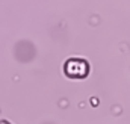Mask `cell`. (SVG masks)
Instances as JSON below:
<instances>
[{
  "label": "cell",
  "instance_id": "cell-2",
  "mask_svg": "<svg viewBox=\"0 0 130 124\" xmlns=\"http://www.w3.org/2000/svg\"><path fill=\"white\" fill-rule=\"evenodd\" d=\"M0 124H9L8 121H0Z\"/></svg>",
  "mask_w": 130,
  "mask_h": 124
},
{
  "label": "cell",
  "instance_id": "cell-1",
  "mask_svg": "<svg viewBox=\"0 0 130 124\" xmlns=\"http://www.w3.org/2000/svg\"><path fill=\"white\" fill-rule=\"evenodd\" d=\"M65 74L71 79H83L89 74V64L85 59L71 58L65 62L64 65Z\"/></svg>",
  "mask_w": 130,
  "mask_h": 124
}]
</instances>
